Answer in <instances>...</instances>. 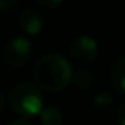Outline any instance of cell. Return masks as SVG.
I'll list each match as a JSON object with an SVG mask.
<instances>
[{"label": "cell", "instance_id": "5", "mask_svg": "<svg viewBox=\"0 0 125 125\" xmlns=\"http://www.w3.org/2000/svg\"><path fill=\"white\" fill-rule=\"evenodd\" d=\"M18 24L27 35H38L43 29V16L35 8L27 6L18 14Z\"/></svg>", "mask_w": 125, "mask_h": 125}, {"label": "cell", "instance_id": "14", "mask_svg": "<svg viewBox=\"0 0 125 125\" xmlns=\"http://www.w3.org/2000/svg\"><path fill=\"white\" fill-rule=\"evenodd\" d=\"M3 108H5V98H3L2 92H0V113L3 111Z\"/></svg>", "mask_w": 125, "mask_h": 125}, {"label": "cell", "instance_id": "6", "mask_svg": "<svg viewBox=\"0 0 125 125\" xmlns=\"http://www.w3.org/2000/svg\"><path fill=\"white\" fill-rule=\"evenodd\" d=\"M109 83L114 90L125 94V55H120L113 62L109 68Z\"/></svg>", "mask_w": 125, "mask_h": 125}, {"label": "cell", "instance_id": "10", "mask_svg": "<svg viewBox=\"0 0 125 125\" xmlns=\"http://www.w3.org/2000/svg\"><path fill=\"white\" fill-rule=\"evenodd\" d=\"M63 2L65 0H37V5L48 10V11H52V10H57Z\"/></svg>", "mask_w": 125, "mask_h": 125}, {"label": "cell", "instance_id": "2", "mask_svg": "<svg viewBox=\"0 0 125 125\" xmlns=\"http://www.w3.org/2000/svg\"><path fill=\"white\" fill-rule=\"evenodd\" d=\"M8 101L13 113L27 119L38 116L43 109V94L32 83L14 84L8 94Z\"/></svg>", "mask_w": 125, "mask_h": 125}, {"label": "cell", "instance_id": "3", "mask_svg": "<svg viewBox=\"0 0 125 125\" xmlns=\"http://www.w3.org/2000/svg\"><path fill=\"white\" fill-rule=\"evenodd\" d=\"M33 55V44L25 37H14L8 40L3 46L2 59L6 67L10 68H22L32 60Z\"/></svg>", "mask_w": 125, "mask_h": 125}, {"label": "cell", "instance_id": "13", "mask_svg": "<svg viewBox=\"0 0 125 125\" xmlns=\"http://www.w3.org/2000/svg\"><path fill=\"white\" fill-rule=\"evenodd\" d=\"M8 125H30L27 122V120H22V119H19V120H13V122H10Z\"/></svg>", "mask_w": 125, "mask_h": 125}, {"label": "cell", "instance_id": "8", "mask_svg": "<svg viewBox=\"0 0 125 125\" xmlns=\"http://www.w3.org/2000/svg\"><path fill=\"white\" fill-rule=\"evenodd\" d=\"M38 116H40L41 125H62V122H63V114L55 106L43 108Z\"/></svg>", "mask_w": 125, "mask_h": 125}, {"label": "cell", "instance_id": "1", "mask_svg": "<svg viewBox=\"0 0 125 125\" xmlns=\"http://www.w3.org/2000/svg\"><path fill=\"white\" fill-rule=\"evenodd\" d=\"M71 76H73V70L70 62L63 55L55 52L40 57L33 68L37 87L51 94L63 90L71 83Z\"/></svg>", "mask_w": 125, "mask_h": 125}, {"label": "cell", "instance_id": "7", "mask_svg": "<svg viewBox=\"0 0 125 125\" xmlns=\"http://www.w3.org/2000/svg\"><path fill=\"white\" fill-rule=\"evenodd\" d=\"M114 106V97L111 95V92H100V94H97L94 97V100H92V111H94V114H97V116H108V114L111 113V109H113Z\"/></svg>", "mask_w": 125, "mask_h": 125}, {"label": "cell", "instance_id": "4", "mask_svg": "<svg viewBox=\"0 0 125 125\" xmlns=\"http://www.w3.org/2000/svg\"><path fill=\"white\" fill-rule=\"evenodd\" d=\"M98 43L90 35H79L68 46V57L76 65H89L98 57Z\"/></svg>", "mask_w": 125, "mask_h": 125}, {"label": "cell", "instance_id": "11", "mask_svg": "<svg viewBox=\"0 0 125 125\" xmlns=\"http://www.w3.org/2000/svg\"><path fill=\"white\" fill-rule=\"evenodd\" d=\"M19 0H0V11L2 13H8L11 10H14V6L18 5Z\"/></svg>", "mask_w": 125, "mask_h": 125}, {"label": "cell", "instance_id": "9", "mask_svg": "<svg viewBox=\"0 0 125 125\" xmlns=\"http://www.w3.org/2000/svg\"><path fill=\"white\" fill-rule=\"evenodd\" d=\"M71 81H73L74 87L81 92H85V90H90L92 85L95 83V78H94V73L89 70H79L71 76Z\"/></svg>", "mask_w": 125, "mask_h": 125}, {"label": "cell", "instance_id": "12", "mask_svg": "<svg viewBox=\"0 0 125 125\" xmlns=\"http://www.w3.org/2000/svg\"><path fill=\"white\" fill-rule=\"evenodd\" d=\"M116 120L119 125H125V101H122V103L117 106L116 109Z\"/></svg>", "mask_w": 125, "mask_h": 125}]
</instances>
